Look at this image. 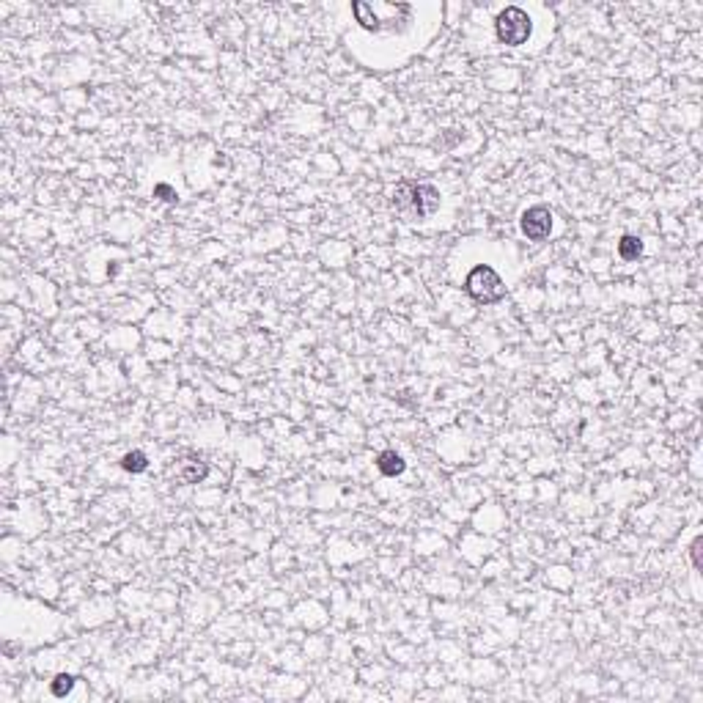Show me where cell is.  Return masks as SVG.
Here are the masks:
<instances>
[{
	"instance_id": "11",
	"label": "cell",
	"mask_w": 703,
	"mask_h": 703,
	"mask_svg": "<svg viewBox=\"0 0 703 703\" xmlns=\"http://www.w3.org/2000/svg\"><path fill=\"white\" fill-rule=\"evenodd\" d=\"M154 196H162V201H176V193H174L168 185H157V187H154Z\"/></svg>"
},
{
	"instance_id": "10",
	"label": "cell",
	"mask_w": 703,
	"mask_h": 703,
	"mask_svg": "<svg viewBox=\"0 0 703 703\" xmlns=\"http://www.w3.org/2000/svg\"><path fill=\"white\" fill-rule=\"evenodd\" d=\"M74 682H77V679H74L72 673H58V676L52 679V687H50V690H52V695H55V698H63V695H69V693H72Z\"/></svg>"
},
{
	"instance_id": "1",
	"label": "cell",
	"mask_w": 703,
	"mask_h": 703,
	"mask_svg": "<svg viewBox=\"0 0 703 703\" xmlns=\"http://www.w3.org/2000/svg\"><path fill=\"white\" fill-rule=\"evenodd\" d=\"M355 33L349 50L371 69H393L432 39L440 25L437 6L352 3Z\"/></svg>"
},
{
	"instance_id": "4",
	"label": "cell",
	"mask_w": 703,
	"mask_h": 703,
	"mask_svg": "<svg viewBox=\"0 0 703 703\" xmlns=\"http://www.w3.org/2000/svg\"><path fill=\"white\" fill-rule=\"evenodd\" d=\"M465 291L475 302H483V305H494L505 297V283L503 277L489 266V264H478L472 266L465 277Z\"/></svg>"
},
{
	"instance_id": "7",
	"label": "cell",
	"mask_w": 703,
	"mask_h": 703,
	"mask_svg": "<svg viewBox=\"0 0 703 703\" xmlns=\"http://www.w3.org/2000/svg\"><path fill=\"white\" fill-rule=\"evenodd\" d=\"M207 475H209V465H207V462H198V459L185 462L182 470H179V478H182L185 483H201Z\"/></svg>"
},
{
	"instance_id": "6",
	"label": "cell",
	"mask_w": 703,
	"mask_h": 703,
	"mask_svg": "<svg viewBox=\"0 0 703 703\" xmlns=\"http://www.w3.org/2000/svg\"><path fill=\"white\" fill-rule=\"evenodd\" d=\"M377 468L382 475H388V478H396V475H401L404 470H407V462L396 454V451H382L379 457H377Z\"/></svg>"
},
{
	"instance_id": "12",
	"label": "cell",
	"mask_w": 703,
	"mask_h": 703,
	"mask_svg": "<svg viewBox=\"0 0 703 703\" xmlns=\"http://www.w3.org/2000/svg\"><path fill=\"white\" fill-rule=\"evenodd\" d=\"M701 544H703L701 538H695L693 547H690V552H693V566H695V569H701Z\"/></svg>"
},
{
	"instance_id": "9",
	"label": "cell",
	"mask_w": 703,
	"mask_h": 703,
	"mask_svg": "<svg viewBox=\"0 0 703 703\" xmlns=\"http://www.w3.org/2000/svg\"><path fill=\"white\" fill-rule=\"evenodd\" d=\"M121 468L127 470V472H143V470L149 468V459H146L143 451H129V454L121 457Z\"/></svg>"
},
{
	"instance_id": "5",
	"label": "cell",
	"mask_w": 703,
	"mask_h": 703,
	"mask_svg": "<svg viewBox=\"0 0 703 703\" xmlns=\"http://www.w3.org/2000/svg\"><path fill=\"white\" fill-rule=\"evenodd\" d=\"M552 226H555V215L547 209V207H530L522 212V220H519V229L522 234L533 242H541L552 234Z\"/></svg>"
},
{
	"instance_id": "3",
	"label": "cell",
	"mask_w": 703,
	"mask_h": 703,
	"mask_svg": "<svg viewBox=\"0 0 703 703\" xmlns=\"http://www.w3.org/2000/svg\"><path fill=\"white\" fill-rule=\"evenodd\" d=\"M494 33H497V41L500 44H508V47H522L525 41H530L533 36V19L525 8L519 6H508L497 14L494 19Z\"/></svg>"
},
{
	"instance_id": "2",
	"label": "cell",
	"mask_w": 703,
	"mask_h": 703,
	"mask_svg": "<svg viewBox=\"0 0 703 703\" xmlns=\"http://www.w3.org/2000/svg\"><path fill=\"white\" fill-rule=\"evenodd\" d=\"M393 207L410 218H432L440 204H443V196L434 185H418V182H401L393 187Z\"/></svg>"
},
{
	"instance_id": "8",
	"label": "cell",
	"mask_w": 703,
	"mask_h": 703,
	"mask_svg": "<svg viewBox=\"0 0 703 703\" xmlns=\"http://www.w3.org/2000/svg\"><path fill=\"white\" fill-rule=\"evenodd\" d=\"M640 253H643V242H640L638 236H632V234L621 236V242H618V255H621L624 261H635Z\"/></svg>"
}]
</instances>
